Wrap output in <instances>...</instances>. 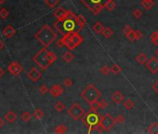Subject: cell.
Segmentation results:
<instances>
[{"label": "cell", "instance_id": "obj_47", "mask_svg": "<svg viewBox=\"0 0 158 134\" xmlns=\"http://www.w3.org/2000/svg\"><path fill=\"white\" fill-rule=\"evenodd\" d=\"M152 88H153V90H155V92L158 95V80H157V81H156L155 84L153 85V87H152Z\"/></svg>", "mask_w": 158, "mask_h": 134}, {"label": "cell", "instance_id": "obj_53", "mask_svg": "<svg viewBox=\"0 0 158 134\" xmlns=\"http://www.w3.org/2000/svg\"><path fill=\"white\" fill-rule=\"evenodd\" d=\"M155 32H156V34H157V35H158V28H157V29H156V30H155Z\"/></svg>", "mask_w": 158, "mask_h": 134}, {"label": "cell", "instance_id": "obj_22", "mask_svg": "<svg viewBox=\"0 0 158 134\" xmlns=\"http://www.w3.org/2000/svg\"><path fill=\"white\" fill-rule=\"evenodd\" d=\"M76 20H77V23L79 25V27L81 28V30H83V29L85 28V26H86L87 19L83 15H77Z\"/></svg>", "mask_w": 158, "mask_h": 134}, {"label": "cell", "instance_id": "obj_25", "mask_svg": "<svg viewBox=\"0 0 158 134\" xmlns=\"http://www.w3.org/2000/svg\"><path fill=\"white\" fill-rule=\"evenodd\" d=\"M74 56L71 51H66L63 56V59L65 62H71L74 60Z\"/></svg>", "mask_w": 158, "mask_h": 134}, {"label": "cell", "instance_id": "obj_26", "mask_svg": "<svg viewBox=\"0 0 158 134\" xmlns=\"http://www.w3.org/2000/svg\"><path fill=\"white\" fill-rule=\"evenodd\" d=\"M115 7H116L115 2L113 1V0H110V1L106 4V5H105V10H107L108 11L112 12L115 8Z\"/></svg>", "mask_w": 158, "mask_h": 134}, {"label": "cell", "instance_id": "obj_35", "mask_svg": "<svg viewBox=\"0 0 158 134\" xmlns=\"http://www.w3.org/2000/svg\"><path fill=\"white\" fill-rule=\"evenodd\" d=\"M100 72L102 73L103 75H108L110 74V72H111V68L108 67L107 65H104L100 69Z\"/></svg>", "mask_w": 158, "mask_h": 134}, {"label": "cell", "instance_id": "obj_24", "mask_svg": "<svg viewBox=\"0 0 158 134\" xmlns=\"http://www.w3.org/2000/svg\"><path fill=\"white\" fill-rule=\"evenodd\" d=\"M66 131H67V127L65 126L64 124L59 125V126H57L54 129V132L58 133V134H63V133H65Z\"/></svg>", "mask_w": 158, "mask_h": 134}, {"label": "cell", "instance_id": "obj_9", "mask_svg": "<svg viewBox=\"0 0 158 134\" xmlns=\"http://www.w3.org/2000/svg\"><path fill=\"white\" fill-rule=\"evenodd\" d=\"M146 68L148 69V71L153 75H155L158 73V58L155 57H152L150 60H148L146 61Z\"/></svg>", "mask_w": 158, "mask_h": 134}, {"label": "cell", "instance_id": "obj_17", "mask_svg": "<svg viewBox=\"0 0 158 134\" xmlns=\"http://www.w3.org/2000/svg\"><path fill=\"white\" fill-rule=\"evenodd\" d=\"M66 10H65L64 8H63V7H60V8H58L57 10L53 12V16L56 18L57 20H60V18H63L64 15H65V13H66Z\"/></svg>", "mask_w": 158, "mask_h": 134}, {"label": "cell", "instance_id": "obj_8", "mask_svg": "<svg viewBox=\"0 0 158 134\" xmlns=\"http://www.w3.org/2000/svg\"><path fill=\"white\" fill-rule=\"evenodd\" d=\"M100 124L102 125V127L104 129V131H109L115 126L116 121H115V118H113L111 115L106 113L100 117Z\"/></svg>", "mask_w": 158, "mask_h": 134}, {"label": "cell", "instance_id": "obj_46", "mask_svg": "<svg viewBox=\"0 0 158 134\" xmlns=\"http://www.w3.org/2000/svg\"><path fill=\"white\" fill-rule=\"evenodd\" d=\"M65 47H66V48H68L69 50H74V48H76V46H74V43H73L72 41H69L68 43H66V44H65Z\"/></svg>", "mask_w": 158, "mask_h": 134}, {"label": "cell", "instance_id": "obj_19", "mask_svg": "<svg viewBox=\"0 0 158 134\" xmlns=\"http://www.w3.org/2000/svg\"><path fill=\"white\" fill-rule=\"evenodd\" d=\"M136 61H137L138 64H146V61H148V58H147V55L144 54V53L140 52L139 54L136 56Z\"/></svg>", "mask_w": 158, "mask_h": 134}, {"label": "cell", "instance_id": "obj_52", "mask_svg": "<svg viewBox=\"0 0 158 134\" xmlns=\"http://www.w3.org/2000/svg\"><path fill=\"white\" fill-rule=\"evenodd\" d=\"M155 55H156V57H158V48L155 50Z\"/></svg>", "mask_w": 158, "mask_h": 134}, {"label": "cell", "instance_id": "obj_34", "mask_svg": "<svg viewBox=\"0 0 158 134\" xmlns=\"http://www.w3.org/2000/svg\"><path fill=\"white\" fill-rule=\"evenodd\" d=\"M64 109H65V105H64L63 102H56V104H55V110H56V111H58V112H63Z\"/></svg>", "mask_w": 158, "mask_h": 134}, {"label": "cell", "instance_id": "obj_29", "mask_svg": "<svg viewBox=\"0 0 158 134\" xmlns=\"http://www.w3.org/2000/svg\"><path fill=\"white\" fill-rule=\"evenodd\" d=\"M43 117H44V112L40 108H36L34 111V117L36 119L40 120Z\"/></svg>", "mask_w": 158, "mask_h": 134}, {"label": "cell", "instance_id": "obj_28", "mask_svg": "<svg viewBox=\"0 0 158 134\" xmlns=\"http://www.w3.org/2000/svg\"><path fill=\"white\" fill-rule=\"evenodd\" d=\"M111 72L113 74V75H119L121 72H122V68H121V66H119L118 64H113V66L111 67Z\"/></svg>", "mask_w": 158, "mask_h": 134}, {"label": "cell", "instance_id": "obj_54", "mask_svg": "<svg viewBox=\"0 0 158 134\" xmlns=\"http://www.w3.org/2000/svg\"><path fill=\"white\" fill-rule=\"evenodd\" d=\"M157 15H158V11H157Z\"/></svg>", "mask_w": 158, "mask_h": 134}, {"label": "cell", "instance_id": "obj_30", "mask_svg": "<svg viewBox=\"0 0 158 134\" xmlns=\"http://www.w3.org/2000/svg\"><path fill=\"white\" fill-rule=\"evenodd\" d=\"M21 119H23V122H28L32 119V115H31L29 112H23V115H21Z\"/></svg>", "mask_w": 158, "mask_h": 134}, {"label": "cell", "instance_id": "obj_45", "mask_svg": "<svg viewBox=\"0 0 158 134\" xmlns=\"http://www.w3.org/2000/svg\"><path fill=\"white\" fill-rule=\"evenodd\" d=\"M134 33H135L136 39H137V40H139V39L142 38L143 34L142 33V31H139V30H134Z\"/></svg>", "mask_w": 158, "mask_h": 134}, {"label": "cell", "instance_id": "obj_49", "mask_svg": "<svg viewBox=\"0 0 158 134\" xmlns=\"http://www.w3.org/2000/svg\"><path fill=\"white\" fill-rule=\"evenodd\" d=\"M4 46H5V45H4V43H3V42L1 41V39H0V50H3Z\"/></svg>", "mask_w": 158, "mask_h": 134}, {"label": "cell", "instance_id": "obj_14", "mask_svg": "<svg viewBox=\"0 0 158 134\" xmlns=\"http://www.w3.org/2000/svg\"><path fill=\"white\" fill-rule=\"evenodd\" d=\"M15 34H16V29L14 27H12L11 25H8L7 27L3 30V35L8 38L12 37Z\"/></svg>", "mask_w": 158, "mask_h": 134}, {"label": "cell", "instance_id": "obj_4", "mask_svg": "<svg viewBox=\"0 0 158 134\" xmlns=\"http://www.w3.org/2000/svg\"><path fill=\"white\" fill-rule=\"evenodd\" d=\"M81 3L94 15H99L110 0H80Z\"/></svg>", "mask_w": 158, "mask_h": 134}, {"label": "cell", "instance_id": "obj_32", "mask_svg": "<svg viewBox=\"0 0 158 134\" xmlns=\"http://www.w3.org/2000/svg\"><path fill=\"white\" fill-rule=\"evenodd\" d=\"M47 59H49V62L52 64L53 62H55L56 61V60H57V56L54 54L53 52H51V51H47Z\"/></svg>", "mask_w": 158, "mask_h": 134}, {"label": "cell", "instance_id": "obj_44", "mask_svg": "<svg viewBox=\"0 0 158 134\" xmlns=\"http://www.w3.org/2000/svg\"><path fill=\"white\" fill-rule=\"evenodd\" d=\"M126 37L128 38L129 41H132V42H134V41H137V39H136V35H135V33H134V31L132 33H130V34H128V35H126Z\"/></svg>", "mask_w": 158, "mask_h": 134}, {"label": "cell", "instance_id": "obj_56", "mask_svg": "<svg viewBox=\"0 0 158 134\" xmlns=\"http://www.w3.org/2000/svg\"><path fill=\"white\" fill-rule=\"evenodd\" d=\"M0 10H1V8H0Z\"/></svg>", "mask_w": 158, "mask_h": 134}, {"label": "cell", "instance_id": "obj_48", "mask_svg": "<svg viewBox=\"0 0 158 134\" xmlns=\"http://www.w3.org/2000/svg\"><path fill=\"white\" fill-rule=\"evenodd\" d=\"M4 124H5V121H4V120L1 117H0V128H1L4 126Z\"/></svg>", "mask_w": 158, "mask_h": 134}, {"label": "cell", "instance_id": "obj_39", "mask_svg": "<svg viewBox=\"0 0 158 134\" xmlns=\"http://www.w3.org/2000/svg\"><path fill=\"white\" fill-rule=\"evenodd\" d=\"M8 14H10V12H8V10H6V8H1V10H0V18H2V19L8 18Z\"/></svg>", "mask_w": 158, "mask_h": 134}, {"label": "cell", "instance_id": "obj_20", "mask_svg": "<svg viewBox=\"0 0 158 134\" xmlns=\"http://www.w3.org/2000/svg\"><path fill=\"white\" fill-rule=\"evenodd\" d=\"M5 119L7 120L8 123H13L17 119V115L13 111H10V112H8V113L6 114Z\"/></svg>", "mask_w": 158, "mask_h": 134}, {"label": "cell", "instance_id": "obj_42", "mask_svg": "<svg viewBox=\"0 0 158 134\" xmlns=\"http://www.w3.org/2000/svg\"><path fill=\"white\" fill-rule=\"evenodd\" d=\"M133 29L130 27L129 25H126L124 28H123V33L125 34V35H128V34H130V33H132L133 32Z\"/></svg>", "mask_w": 158, "mask_h": 134}, {"label": "cell", "instance_id": "obj_6", "mask_svg": "<svg viewBox=\"0 0 158 134\" xmlns=\"http://www.w3.org/2000/svg\"><path fill=\"white\" fill-rule=\"evenodd\" d=\"M81 119L83 123H84L87 128H89V127H93L100 124V115L98 114V111L89 110L87 113L85 114V115Z\"/></svg>", "mask_w": 158, "mask_h": 134}, {"label": "cell", "instance_id": "obj_1", "mask_svg": "<svg viewBox=\"0 0 158 134\" xmlns=\"http://www.w3.org/2000/svg\"><path fill=\"white\" fill-rule=\"evenodd\" d=\"M77 15H76L72 10H67L65 15L57 20L54 23L55 29L61 35L65 34H73V33H80L81 28L77 23Z\"/></svg>", "mask_w": 158, "mask_h": 134}, {"label": "cell", "instance_id": "obj_51", "mask_svg": "<svg viewBox=\"0 0 158 134\" xmlns=\"http://www.w3.org/2000/svg\"><path fill=\"white\" fill-rule=\"evenodd\" d=\"M7 1V0H0V5H1V4H4Z\"/></svg>", "mask_w": 158, "mask_h": 134}, {"label": "cell", "instance_id": "obj_13", "mask_svg": "<svg viewBox=\"0 0 158 134\" xmlns=\"http://www.w3.org/2000/svg\"><path fill=\"white\" fill-rule=\"evenodd\" d=\"M112 100L113 102H115V104H119L120 102H122L123 101L125 100V96L122 94V93L119 90H115V92L112 94Z\"/></svg>", "mask_w": 158, "mask_h": 134}, {"label": "cell", "instance_id": "obj_33", "mask_svg": "<svg viewBox=\"0 0 158 134\" xmlns=\"http://www.w3.org/2000/svg\"><path fill=\"white\" fill-rule=\"evenodd\" d=\"M60 0H45V3L49 8H55L59 4Z\"/></svg>", "mask_w": 158, "mask_h": 134}, {"label": "cell", "instance_id": "obj_11", "mask_svg": "<svg viewBox=\"0 0 158 134\" xmlns=\"http://www.w3.org/2000/svg\"><path fill=\"white\" fill-rule=\"evenodd\" d=\"M27 75H28L29 79L32 80L33 82H36L41 78V73L39 72L36 67H32L31 70L28 72Z\"/></svg>", "mask_w": 158, "mask_h": 134}, {"label": "cell", "instance_id": "obj_36", "mask_svg": "<svg viewBox=\"0 0 158 134\" xmlns=\"http://www.w3.org/2000/svg\"><path fill=\"white\" fill-rule=\"evenodd\" d=\"M132 15H133L134 18H136V19L139 20L142 17V11L140 10H139V8H136V10H134L132 11Z\"/></svg>", "mask_w": 158, "mask_h": 134}, {"label": "cell", "instance_id": "obj_10", "mask_svg": "<svg viewBox=\"0 0 158 134\" xmlns=\"http://www.w3.org/2000/svg\"><path fill=\"white\" fill-rule=\"evenodd\" d=\"M8 72H10L12 75H15V77H17V75H19L20 74L23 73V66H21L20 64H18V62L13 61V62H11L10 65H8Z\"/></svg>", "mask_w": 158, "mask_h": 134}, {"label": "cell", "instance_id": "obj_37", "mask_svg": "<svg viewBox=\"0 0 158 134\" xmlns=\"http://www.w3.org/2000/svg\"><path fill=\"white\" fill-rule=\"evenodd\" d=\"M38 90H39V92H40L42 95H46L47 93L49 91V88H47L46 85H41V86L39 87Z\"/></svg>", "mask_w": 158, "mask_h": 134}, {"label": "cell", "instance_id": "obj_27", "mask_svg": "<svg viewBox=\"0 0 158 134\" xmlns=\"http://www.w3.org/2000/svg\"><path fill=\"white\" fill-rule=\"evenodd\" d=\"M113 35V31L112 28L110 27H105L103 32H102V35L105 37V38H110Z\"/></svg>", "mask_w": 158, "mask_h": 134}, {"label": "cell", "instance_id": "obj_5", "mask_svg": "<svg viewBox=\"0 0 158 134\" xmlns=\"http://www.w3.org/2000/svg\"><path fill=\"white\" fill-rule=\"evenodd\" d=\"M47 50L46 47L41 48L36 55L33 57V61L36 62L38 67H40L41 69L46 70L51 65L49 59H47Z\"/></svg>", "mask_w": 158, "mask_h": 134}, {"label": "cell", "instance_id": "obj_12", "mask_svg": "<svg viewBox=\"0 0 158 134\" xmlns=\"http://www.w3.org/2000/svg\"><path fill=\"white\" fill-rule=\"evenodd\" d=\"M64 91H65V89L63 87H60V85H57V84L53 85V86L49 88L50 94L54 97H60V95L63 94Z\"/></svg>", "mask_w": 158, "mask_h": 134}, {"label": "cell", "instance_id": "obj_21", "mask_svg": "<svg viewBox=\"0 0 158 134\" xmlns=\"http://www.w3.org/2000/svg\"><path fill=\"white\" fill-rule=\"evenodd\" d=\"M147 132L150 134H158V123L153 122L147 128Z\"/></svg>", "mask_w": 158, "mask_h": 134}, {"label": "cell", "instance_id": "obj_23", "mask_svg": "<svg viewBox=\"0 0 158 134\" xmlns=\"http://www.w3.org/2000/svg\"><path fill=\"white\" fill-rule=\"evenodd\" d=\"M123 106H124V108L126 110H131L134 108L135 102L131 99H126L124 102H123Z\"/></svg>", "mask_w": 158, "mask_h": 134}, {"label": "cell", "instance_id": "obj_2", "mask_svg": "<svg viewBox=\"0 0 158 134\" xmlns=\"http://www.w3.org/2000/svg\"><path fill=\"white\" fill-rule=\"evenodd\" d=\"M34 37L44 47L47 48L57 38V34L49 25L45 24L41 29H39L36 33Z\"/></svg>", "mask_w": 158, "mask_h": 134}, {"label": "cell", "instance_id": "obj_3", "mask_svg": "<svg viewBox=\"0 0 158 134\" xmlns=\"http://www.w3.org/2000/svg\"><path fill=\"white\" fill-rule=\"evenodd\" d=\"M80 96L84 99L87 102L90 104L92 102L98 101L102 97V92L96 88L94 84H89L87 86L83 89L80 93Z\"/></svg>", "mask_w": 158, "mask_h": 134}, {"label": "cell", "instance_id": "obj_40", "mask_svg": "<svg viewBox=\"0 0 158 134\" xmlns=\"http://www.w3.org/2000/svg\"><path fill=\"white\" fill-rule=\"evenodd\" d=\"M108 102L107 101L105 100V99H102L100 102H99V106H100V109H105V108H107L108 107Z\"/></svg>", "mask_w": 158, "mask_h": 134}, {"label": "cell", "instance_id": "obj_43", "mask_svg": "<svg viewBox=\"0 0 158 134\" xmlns=\"http://www.w3.org/2000/svg\"><path fill=\"white\" fill-rule=\"evenodd\" d=\"M125 120H126V118L123 115H118L116 117V118H115V121H116L117 124H123L125 122Z\"/></svg>", "mask_w": 158, "mask_h": 134}, {"label": "cell", "instance_id": "obj_7", "mask_svg": "<svg viewBox=\"0 0 158 134\" xmlns=\"http://www.w3.org/2000/svg\"><path fill=\"white\" fill-rule=\"evenodd\" d=\"M67 114L74 120L77 121V120L81 119L83 117H84L86 112H85V109L83 108V107L79 104L78 102H76V104H74L71 107H70V108H68Z\"/></svg>", "mask_w": 158, "mask_h": 134}, {"label": "cell", "instance_id": "obj_18", "mask_svg": "<svg viewBox=\"0 0 158 134\" xmlns=\"http://www.w3.org/2000/svg\"><path fill=\"white\" fill-rule=\"evenodd\" d=\"M140 5L142 6V8L145 10H150L155 5V1H153V0H142Z\"/></svg>", "mask_w": 158, "mask_h": 134}, {"label": "cell", "instance_id": "obj_15", "mask_svg": "<svg viewBox=\"0 0 158 134\" xmlns=\"http://www.w3.org/2000/svg\"><path fill=\"white\" fill-rule=\"evenodd\" d=\"M104 26L102 25V23L100 21H97V22H95V24L92 26V30L94 31L95 34H97V35H102V32H103V30H104Z\"/></svg>", "mask_w": 158, "mask_h": 134}, {"label": "cell", "instance_id": "obj_38", "mask_svg": "<svg viewBox=\"0 0 158 134\" xmlns=\"http://www.w3.org/2000/svg\"><path fill=\"white\" fill-rule=\"evenodd\" d=\"M63 85H64V87H66V88H70V87H72L73 85H74V81L71 79V78H65L63 80Z\"/></svg>", "mask_w": 158, "mask_h": 134}, {"label": "cell", "instance_id": "obj_50", "mask_svg": "<svg viewBox=\"0 0 158 134\" xmlns=\"http://www.w3.org/2000/svg\"><path fill=\"white\" fill-rule=\"evenodd\" d=\"M3 75H4V71H3V69L1 68V67H0V78H1Z\"/></svg>", "mask_w": 158, "mask_h": 134}, {"label": "cell", "instance_id": "obj_31", "mask_svg": "<svg viewBox=\"0 0 158 134\" xmlns=\"http://www.w3.org/2000/svg\"><path fill=\"white\" fill-rule=\"evenodd\" d=\"M151 41L155 46H158V35L156 34L155 31L151 34Z\"/></svg>", "mask_w": 158, "mask_h": 134}, {"label": "cell", "instance_id": "obj_55", "mask_svg": "<svg viewBox=\"0 0 158 134\" xmlns=\"http://www.w3.org/2000/svg\"><path fill=\"white\" fill-rule=\"evenodd\" d=\"M153 1H155V0H153Z\"/></svg>", "mask_w": 158, "mask_h": 134}, {"label": "cell", "instance_id": "obj_16", "mask_svg": "<svg viewBox=\"0 0 158 134\" xmlns=\"http://www.w3.org/2000/svg\"><path fill=\"white\" fill-rule=\"evenodd\" d=\"M71 41L74 43V46L77 47V46H79V45H80L83 42V37H81V35H79V33H74Z\"/></svg>", "mask_w": 158, "mask_h": 134}, {"label": "cell", "instance_id": "obj_41", "mask_svg": "<svg viewBox=\"0 0 158 134\" xmlns=\"http://www.w3.org/2000/svg\"><path fill=\"white\" fill-rule=\"evenodd\" d=\"M99 108H100V106H99V102L98 101H94L90 104V110L98 111Z\"/></svg>", "mask_w": 158, "mask_h": 134}]
</instances>
